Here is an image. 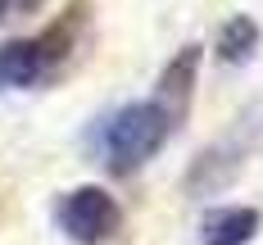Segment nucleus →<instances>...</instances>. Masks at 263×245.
<instances>
[{
    "instance_id": "f257e3e1",
    "label": "nucleus",
    "mask_w": 263,
    "mask_h": 245,
    "mask_svg": "<svg viewBox=\"0 0 263 245\" xmlns=\"http://www.w3.org/2000/svg\"><path fill=\"white\" fill-rule=\"evenodd\" d=\"M177 127L182 123L159 105L155 96L136 100V105H123L100 123V136H96L100 141V159H105V168L114 177H132L177 136Z\"/></svg>"
},
{
    "instance_id": "f03ea898",
    "label": "nucleus",
    "mask_w": 263,
    "mask_h": 245,
    "mask_svg": "<svg viewBox=\"0 0 263 245\" xmlns=\"http://www.w3.org/2000/svg\"><path fill=\"white\" fill-rule=\"evenodd\" d=\"M86 23V9L73 5L68 14H59L50 27H41L36 36H23V41H9L0 46V86H41L50 82L78 50V32Z\"/></svg>"
},
{
    "instance_id": "7ed1b4c3",
    "label": "nucleus",
    "mask_w": 263,
    "mask_h": 245,
    "mask_svg": "<svg viewBox=\"0 0 263 245\" xmlns=\"http://www.w3.org/2000/svg\"><path fill=\"white\" fill-rule=\"evenodd\" d=\"M54 227L73 245H109L123 232V204L105 186H73L54 200Z\"/></svg>"
},
{
    "instance_id": "20e7f679",
    "label": "nucleus",
    "mask_w": 263,
    "mask_h": 245,
    "mask_svg": "<svg viewBox=\"0 0 263 245\" xmlns=\"http://www.w3.org/2000/svg\"><path fill=\"white\" fill-rule=\"evenodd\" d=\"M195 73H200V46H182V50L168 59V68L159 73V86H155V100L177 123H186L191 114V96H195Z\"/></svg>"
},
{
    "instance_id": "39448f33",
    "label": "nucleus",
    "mask_w": 263,
    "mask_h": 245,
    "mask_svg": "<svg viewBox=\"0 0 263 245\" xmlns=\"http://www.w3.org/2000/svg\"><path fill=\"white\" fill-rule=\"evenodd\" d=\"M263 232V214L254 204H222L200 218V245H250Z\"/></svg>"
},
{
    "instance_id": "423d86ee",
    "label": "nucleus",
    "mask_w": 263,
    "mask_h": 245,
    "mask_svg": "<svg viewBox=\"0 0 263 245\" xmlns=\"http://www.w3.org/2000/svg\"><path fill=\"white\" fill-rule=\"evenodd\" d=\"M259 41H263L259 23H254L250 14H232L227 23L218 27L213 50H218V59H222V64H250V59H254V50H259Z\"/></svg>"
},
{
    "instance_id": "0eeeda50",
    "label": "nucleus",
    "mask_w": 263,
    "mask_h": 245,
    "mask_svg": "<svg viewBox=\"0 0 263 245\" xmlns=\"http://www.w3.org/2000/svg\"><path fill=\"white\" fill-rule=\"evenodd\" d=\"M36 5H41V0H0V23H5L14 9H36Z\"/></svg>"
}]
</instances>
